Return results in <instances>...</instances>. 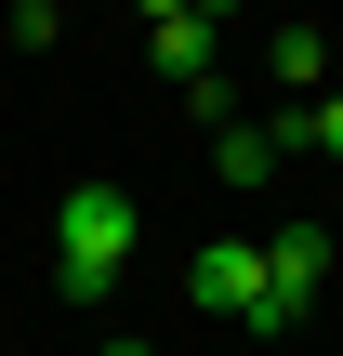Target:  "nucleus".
I'll return each mask as SVG.
<instances>
[{"label": "nucleus", "instance_id": "obj_8", "mask_svg": "<svg viewBox=\"0 0 343 356\" xmlns=\"http://www.w3.org/2000/svg\"><path fill=\"white\" fill-rule=\"evenodd\" d=\"M198 13H238V0H198Z\"/></svg>", "mask_w": 343, "mask_h": 356}, {"label": "nucleus", "instance_id": "obj_3", "mask_svg": "<svg viewBox=\"0 0 343 356\" xmlns=\"http://www.w3.org/2000/svg\"><path fill=\"white\" fill-rule=\"evenodd\" d=\"M251 291H264V238H198L185 304H198V317H251Z\"/></svg>", "mask_w": 343, "mask_h": 356}, {"label": "nucleus", "instance_id": "obj_5", "mask_svg": "<svg viewBox=\"0 0 343 356\" xmlns=\"http://www.w3.org/2000/svg\"><path fill=\"white\" fill-rule=\"evenodd\" d=\"M212 159H225V185H264V172H278V132H264V119H225Z\"/></svg>", "mask_w": 343, "mask_h": 356}, {"label": "nucleus", "instance_id": "obj_1", "mask_svg": "<svg viewBox=\"0 0 343 356\" xmlns=\"http://www.w3.org/2000/svg\"><path fill=\"white\" fill-rule=\"evenodd\" d=\"M119 264H132V198H119V185H66V225H53V277H66V304H106Z\"/></svg>", "mask_w": 343, "mask_h": 356}, {"label": "nucleus", "instance_id": "obj_4", "mask_svg": "<svg viewBox=\"0 0 343 356\" xmlns=\"http://www.w3.org/2000/svg\"><path fill=\"white\" fill-rule=\"evenodd\" d=\"M291 145L343 159V92H304V106H278V159H291Z\"/></svg>", "mask_w": 343, "mask_h": 356}, {"label": "nucleus", "instance_id": "obj_6", "mask_svg": "<svg viewBox=\"0 0 343 356\" xmlns=\"http://www.w3.org/2000/svg\"><path fill=\"white\" fill-rule=\"evenodd\" d=\"M278 79H291V92H317V79H330V53H317V26H278Z\"/></svg>", "mask_w": 343, "mask_h": 356}, {"label": "nucleus", "instance_id": "obj_2", "mask_svg": "<svg viewBox=\"0 0 343 356\" xmlns=\"http://www.w3.org/2000/svg\"><path fill=\"white\" fill-rule=\"evenodd\" d=\"M317 291H330V225H278V238H264V291H251L238 330H291Z\"/></svg>", "mask_w": 343, "mask_h": 356}, {"label": "nucleus", "instance_id": "obj_7", "mask_svg": "<svg viewBox=\"0 0 343 356\" xmlns=\"http://www.w3.org/2000/svg\"><path fill=\"white\" fill-rule=\"evenodd\" d=\"M106 356H159V343H106Z\"/></svg>", "mask_w": 343, "mask_h": 356}]
</instances>
